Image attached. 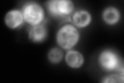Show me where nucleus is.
<instances>
[{
	"instance_id": "obj_1",
	"label": "nucleus",
	"mask_w": 124,
	"mask_h": 83,
	"mask_svg": "<svg viewBox=\"0 0 124 83\" xmlns=\"http://www.w3.org/2000/svg\"><path fill=\"white\" fill-rule=\"evenodd\" d=\"M79 39V32L71 25H66L59 30L56 35L57 44L62 48L68 49L74 47Z\"/></svg>"
},
{
	"instance_id": "obj_2",
	"label": "nucleus",
	"mask_w": 124,
	"mask_h": 83,
	"mask_svg": "<svg viewBox=\"0 0 124 83\" xmlns=\"http://www.w3.org/2000/svg\"><path fill=\"white\" fill-rule=\"evenodd\" d=\"M22 14L24 20L33 27L39 25L45 17L44 10L42 7L34 3L26 4L23 7Z\"/></svg>"
},
{
	"instance_id": "obj_3",
	"label": "nucleus",
	"mask_w": 124,
	"mask_h": 83,
	"mask_svg": "<svg viewBox=\"0 0 124 83\" xmlns=\"http://www.w3.org/2000/svg\"><path fill=\"white\" fill-rule=\"evenodd\" d=\"M49 13L54 17H62L71 14L74 9V5L69 0H53L47 3Z\"/></svg>"
},
{
	"instance_id": "obj_4",
	"label": "nucleus",
	"mask_w": 124,
	"mask_h": 83,
	"mask_svg": "<svg viewBox=\"0 0 124 83\" xmlns=\"http://www.w3.org/2000/svg\"><path fill=\"white\" fill-rule=\"evenodd\" d=\"M99 61L104 70L111 71L118 68L119 59L117 55L110 50H104L100 55Z\"/></svg>"
},
{
	"instance_id": "obj_5",
	"label": "nucleus",
	"mask_w": 124,
	"mask_h": 83,
	"mask_svg": "<svg viewBox=\"0 0 124 83\" xmlns=\"http://www.w3.org/2000/svg\"><path fill=\"white\" fill-rule=\"evenodd\" d=\"M24 20L23 14L18 10H11L5 16L6 25L11 29H15L20 26Z\"/></svg>"
},
{
	"instance_id": "obj_6",
	"label": "nucleus",
	"mask_w": 124,
	"mask_h": 83,
	"mask_svg": "<svg viewBox=\"0 0 124 83\" xmlns=\"http://www.w3.org/2000/svg\"><path fill=\"white\" fill-rule=\"evenodd\" d=\"M66 62L72 68H79L82 66L84 62V58L79 51L75 50L69 51L66 55Z\"/></svg>"
},
{
	"instance_id": "obj_7",
	"label": "nucleus",
	"mask_w": 124,
	"mask_h": 83,
	"mask_svg": "<svg viewBox=\"0 0 124 83\" xmlns=\"http://www.w3.org/2000/svg\"><path fill=\"white\" fill-rule=\"evenodd\" d=\"M91 15L86 10H79L73 14V23L79 28H84L90 24L91 21Z\"/></svg>"
},
{
	"instance_id": "obj_8",
	"label": "nucleus",
	"mask_w": 124,
	"mask_h": 83,
	"mask_svg": "<svg viewBox=\"0 0 124 83\" xmlns=\"http://www.w3.org/2000/svg\"><path fill=\"white\" fill-rule=\"evenodd\" d=\"M47 35V31L44 26H34L29 32V38L33 42L43 41Z\"/></svg>"
},
{
	"instance_id": "obj_9",
	"label": "nucleus",
	"mask_w": 124,
	"mask_h": 83,
	"mask_svg": "<svg viewBox=\"0 0 124 83\" xmlns=\"http://www.w3.org/2000/svg\"><path fill=\"white\" fill-rule=\"evenodd\" d=\"M103 18L107 24L113 25L117 23L120 18L119 11L116 8L110 7L104 11Z\"/></svg>"
},
{
	"instance_id": "obj_10",
	"label": "nucleus",
	"mask_w": 124,
	"mask_h": 83,
	"mask_svg": "<svg viewBox=\"0 0 124 83\" xmlns=\"http://www.w3.org/2000/svg\"><path fill=\"white\" fill-rule=\"evenodd\" d=\"M63 56V52L61 50L57 48H54L49 52L48 58L50 61L53 64H57L61 61Z\"/></svg>"
},
{
	"instance_id": "obj_11",
	"label": "nucleus",
	"mask_w": 124,
	"mask_h": 83,
	"mask_svg": "<svg viewBox=\"0 0 124 83\" xmlns=\"http://www.w3.org/2000/svg\"><path fill=\"white\" fill-rule=\"evenodd\" d=\"M103 83H123L124 77L117 75H112L104 78Z\"/></svg>"
}]
</instances>
